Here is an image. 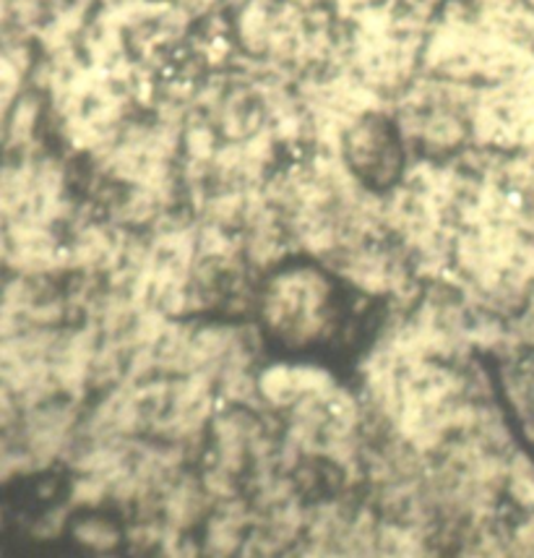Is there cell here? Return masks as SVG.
Here are the masks:
<instances>
[{
    "instance_id": "cell-1",
    "label": "cell",
    "mask_w": 534,
    "mask_h": 558,
    "mask_svg": "<svg viewBox=\"0 0 534 558\" xmlns=\"http://www.w3.org/2000/svg\"><path fill=\"white\" fill-rule=\"evenodd\" d=\"M380 305L311 256H290L258 279L253 322L271 352L318 355L347 348L378 316Z\"/></svg>"
},
{
    "instance_id": "cell-2",
    "label": "cell",
    "mask_w": 534,
    "mask_h": 558,
    "mask_svg": "<svg viewBox=\"0 0 534 558\" xmlns=\"http://www.w3.org/2000/svg\"><path fill=\"white\" fill-rule=\"evenodd\" d=\"M339 151L347 170L376 194H389L397 189L412 162V151L391 110L365 112L347 123L339 138Z\"/></svg>"
},
{
    "instance_id": "cell-3",
    "label": "cell",
    "mask_w": 534,
    "mask_h": 558,
    "mask_svg": "<svg viewBox=\"0 0 534 558\" xmlns=\"http://www.w3.org/2000/svg\"><path fill=\"white\" fill-rule=\"evenodd\" d=\"M339 381L342 376L318 355L271 352L256 374L253 404L279 423L303 402L331 391Z\"/></svg>"
},
{
    "instance_id": "cell-4",
    "label": "cell",
    "mask_w": 534,
    "mask_h": 558,
    "mask_svg": "<svg viewBox=\"0 0 534 558\" xmlns=\"http://www.w3.org/2000/svg\"><path fill=\"white\" fill-rule=\"evenodd\" d=\"M71 543L84 556L125 550V517L116 509H82L73 514L69 527Z\"/></svg>"
},
{
    "instance_id": "cell-5",
    "label": "cell",
    "mask_w": 534,
    "mask_h": 558,
    "mask_svg": "<svg viewBox=\"0 0 534 558\" xmlns=\"http://www.w3.org/2000/svg\"><path fill=\"white\" fill-rule=\"evenodd\" d=\"M86 558H133L129 550H116V554H99V556H86Z\"/></svg>"
}]
</instances>
